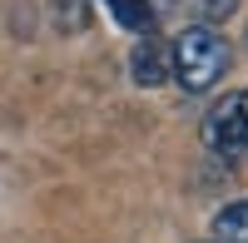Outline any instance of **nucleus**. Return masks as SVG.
I'll return each instance as SVG.
<instances>
[{"instance_id": "20e7f679", "label": "nucleus", "mask_w": 248, "mask_h": 243, "mask_svg": "<svg viewBox=\"0 0 248 243\" xmlns=\"http://www.w3.org/2000/svg\"><path fill=\"white\" fill-rule=\"evenodd\" d=\"M99 5H105L124 30H134V35H144V40H149V35H154V25H159V15H154L149 0H99Z\"/></svg>"}, {"instance_id": "f03ea898", "label": "nucleus", "mask_w": 248, "mask_h": 243, "mask_svg": "<svg viewBox=\"0 0 248 243\" xmlns=\"http://www.w3.org/2000/svg\"><path fill=\"white\" fill-rule=\"evenodd\" d=\"M203 144L214 154H223V159H233L238 149H248V90L223 94L218 105L203 114Z\"/></svg>"}, {"instance_id": "7ed1b4c3", "label": "nucleus", "mask_w": 248, "mask_h": 243, "mask_svg": "<svg viewBox=\"0 0 248 243\" xmlns=\"http://www.w3.org/2000/svg\"><path fill=\"white\" fill-rule=\"evenodd\" d=\"M129 65H134V79H139V85H159V79H169V75H174V55L164 50L154 35H149V40L134 50Z\"/></svg>"}, {"instance_id": "f257e3e1", "label": "nucleus", "mask_w": 248, "mask_h": 243, "mask_svg": "<svg viewBox=\"0 0 248 243\" xmlns=\"http://www.w3.org/2000/svg\"><path fill=\"white\" fill-rule=\"evenodd\" d=\"M174 79L184 90H209L223 79V70H229V40H223L214 25H189L179 40H174Z\"/></svg>"}, {"instance_id": "39448f33", "label": "nucleus", "mask_w": 248, "mask_h": 243, "mask_svg": "<svg viewBox=\"0 0 248 243\" xmlns=\"http://www.w3.org/2000/svg\"><path fill=\"white\" fill-rule=\"evenodd\" d=\"M214 238H218V243H248V198L223 204V209L214 213Z\"/></svg>"}]
</instances>
